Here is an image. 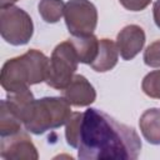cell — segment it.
Wrapping results in <instances>:
<instances>
[{
	"mask_svg": "<svg viewBox=\"0 0 160 160\" xmlns=\"http://www.w3.org/2000/svg\"><path fill=\"white\" fill-rule=\"evenodd\" d=\"M119 59V50L116 44L110 39L99 40V51L95 60L90 64L92 70L98 72H106L115 68Z\"/></svg>",
	"mask_w": 160,
	"mask_h": 160,
	"instance_id": "cell-10",
	"label": "cell"
},
{
	"mask_svg": "<svg viewBox=\"0 0 160 160\" xmlns=\"http://www.w3.org/2000/svg\"><path fill=\"white\" fill-rule=\"evenodd\" d=\"M38 9L45 22L55 24L64 15L65 4L62 0H40Z\"/></svg>",
	"mask_w": 160,
	"mask_h": 160,
	"instance_id": "cell-14",
	"label": "cell"
},
{
	"mask_svg": "<svg viewBox=\"0 0 160 160\" xmlns=\"http://www.w3.org/2000/svg\"><path fill=\"white\" fill-rule=\"evenodd\" d=\"M64 18L69 32L74 36L90 35L98 25V10L89 0H69Z\"/></svg>",
	"mask_w": 160,
	"mask_h": 160,
	"instance_id": "cell-6",
	"label": "cell"
},
{
	"mask_svg": "<svg viewBox=\"0 0 160 160\" xmlns=\"http://www.w3.org/2000/svg\"><path fill=\"white\" fill-rule=\"evenodd\" d=\"M144 62L150 68H160V40L151 42L144 51Z\"/></svg>",
	"mask_w": 160,
	"mask_h": 160,
	"instance_id": "cell-17",
	"label": "cell"
},
{
	"mask_svg": "<svg viewBox=\"0 0 160 160\" xmlns=\"http://www.w3.org/2000/svg\"><path fill=\"white\" fill-rule=\"evenodd\" d=\"M0 32L10 45H25L34 34L30 15L15 5L0 8Z\"/></svg>",
	"mask_w": 160,
	"mask_h": 160,
	"instance_id": "cell-5",
	"label": "cell"
},
{
	"mask_svg": "<svg viewBox=\"0 0 160 160\" xmlns=\"http://www.w3.org/2000/svg\"><path fill=\"white\" fill-rule=\"evenodd\" d=\"M152 14H154V21L156 26L160 29V0H156L152 5Z\"/></svg>",
	"mask_w": 160,
	"mask_h": 160,
	"instance_id": "cell-19",
	"label": "cell"
},
{
	"mask_svg": "<svg viewBox=\"0 0 160 160\" xmlns=\"http://www.w3.org/2000/svg\"><path fill=\"white\" fill-rule=\"evenodd\" d=\"M49 58L36 49L9 59L1 69L0 82L6 92L20 91L46 80Z\"/></svg>",
	"mask_w": 160,
	"mask_h": 160,
	"instance_id": "cell-2",
	"label": "cell"
},
{
	"mask_svg": "<svg viewBox=\"0 0 160 160\" xmlns=\"http://www.w3.org/2000/svg\"><path fill=\"white\" fill-rule=\"evenodd\" d=\"M71 114L70 102L64 96H50L34 99L22 112L21 120L28 131L40 135L65 125Z\"/></svg>",
	"mask_w": 160,
	"mask_h": 160,
	"instance_id": "cell-3",
	"label": "cell"
},
{
	"mask_svg": "<svg viewBox=\"0 0 160 160\" xmlns=\"http://www.w3.org/2000/svg\"><path fill=\"white\" fill-rule=\"evenodd\" d=\"M120 4L126 9V10H130V11H141L144 10L151 0H119Z\"/></svg>",
	"mask_w": 160,
	"mask_h": 160,
	"instance_id": "cell-18",
	"label": "cell"
},
{
	"mask_svg": "<svg viewBox=\"0 0 160 160\" xmlns=\"http://www.w3.org/2000/svg\"><path fill=\"white\" fill-rule=\"evenodd\" d=\"M21 119L16 110L11 106L8 99L0 102V134L1 136H8L16 134L21 130Z\"/></svg>",
	"mask_w": 160,
	"mask_h": 160,
	"instance_id": "cell-13",
	"label": "cell"
},
{
	"mask_svg": "<svg viewBox=\"0 0 160 160\" xmlns=\"http://www.w3.org/2000/svg\"><path fill=\"white\" fill-rule=\"evenodd\" d=\"M81 122H82V114L81 112H72L69 120L66 121L65 126V138L68 145L76 149L80 144V135H81Z\"/></svg>",
	"mask_w": 160,
	"mask_h": 160,
	"instance_id": "cell-15",
	"label": "cell"
},
{
	"mask_svg": "<svg viewBox=\"0 0 160 160\" xmlns=\"http://www.w3.org/2000/svg\"><path fill=\"white\" fill-rule=\"evenodd\" d=\"M78 55L69 40L60 42L54 49L49 60L45 82L54 89L64 90L74 78L78 69Z\"/></svg>",
	"mask_w": 160,
	"mask_h": 160,
	"instance_id": "cell-4",
	"label": "cell"
},
{
	"mask_svg": "<svg viewBox=\"0 0 160 160\" xmlns=\"http://www.w3.org/2000/svg\"><path fill=\"white\" fill-rule=\"evenodd\" d=\"M71 45L75 49L78 55L79 62L82 64H91L99 51V40L94 34L90 35H81V36H71L69 39Z\"/></svg>",
	"mask_w": 160,
	"mask_h": 160,
	"instance_id": "cell-11",
	"label": "cell"
},
{
	"mask_svg": "<svg viewBox=\"0 0 160 160\" xmlns=\"http://www.w3.org/2000/svg\"><path fill=\"white\" fill-rule=\"evenodd\" d=\"M0 156L6 160H36L39 154L30 136L20 130L16 134L1 136Z\"/></svg>",
	"mask_w": 160,
	"mask_h": 160,
	"instance_id": "cell-7",
	"label": "cell"
},
{
	"mask_svg": "<svg viewBox=\"0 0 160 160\" xmlns=\"http://www.w3.org/2000/svg\"><path fill=\"white\" fill-rule=\"evenodd\" d=\"M139 126L148 142L160 145V109L151 108L145 110L140 116Z\"/></svg>",
	"mask_w": 160,
	"mask_h": 160,
	"instance_id": "cell-12",
	"label": "cell"
},
{
	"mask_svg": "<svg viewBox=\"0 0 160 160\" xmlns=\"http://www.w3.org/2000/svg\"><path fill=\"white\" fill-rule=\"evenodd\" d=\"M145 44V32L139 25H128L116 36V46L124 60H132Z\"/></svg>",
	"mask_w": 160,
	"mask_h": 160,
	"instance_id": "cell-8",
	"label": "cell"
},
{
	"mask_svg": "<svg viewBox=\"0 0 160 160\" xmlns=\"http://www.w3.org/2000/svg\"><path fill=\"white\" fill-rule=\"evenodd\" d=\"M62 96L74 106H89L96 99V91L89 80L80 74L74 75L70 84L62 90Z\"/></svg>",
	"mask_w": 160,
	"mask_h": 160,
	"instance_id": "cell-9",
	"label": "cell"
},
{
	"mask_svg": "<svg viewBox=\"0 0 160 160\" xmlns=\"http://www.w3.org/2000/svg\"><path fill=\"white\" fill-rule=\"evenodd\" d=\"M78 158L95 159H138L141 140L134 128L121 124L106 112L88 109L82 114Z\"/></svg>",
	"mask_w": 160,
	"mask_h": 160,
	"instance_id": "cell-1",
	"label": "cell"
},
{
	"mask_svg": "<svg viewBox=\"0 0 160 160\" xmlns=\"http://www.w3.org/2000/svg\"><path fill=\"white\" fill-rule=\"evenodd\" d=\"M18 0H0V8L2 6H8V5H12L14 2H16Z\"/></svg>",
	"mask_w": 160,
	"mask_h": 160,
	"instance_id": "cell-20",
	"label": "cell"
},
{
	"mask_svg": "<svg viewBox=\"0 0 160 160\" xmlns=\"http://www.w3.org/2000/svg\"><path fill=\"white\" fill-rule=\"evenodd\" d=\"M141 88L148 96L152 99H160V70H154L145 75Z\"/></svg>",
	"mask_w": 160,
	"mask_h": 160,
	"instance_id": "cell-16",
	"label": "cell"
}]
</instances>
